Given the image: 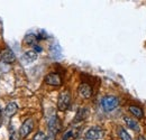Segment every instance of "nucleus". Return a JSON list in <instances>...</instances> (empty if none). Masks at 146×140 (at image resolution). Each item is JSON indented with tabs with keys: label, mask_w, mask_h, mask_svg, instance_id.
<instances>
[{
	"label": "nucleus",
	"mask_w": 146,
	"mask_h": 140,
	"mask_svg": "<svg viewBox=\"0 0 146 140\" xmlns=\"http://www.w3.org/2000/svg\"><path fill=\"white\" fill-rule=\"evenodd\" d=\"M10 140H19L18 136H17V133H16L15 131H13V133H11V136H10Z\"/></svg>",
	"instance_id": "nucleus-18"
},
{
	"label": "nucleus",
	"mask_w": 146,
	"mask_h": 140,
	"mask_svg": "<svg viewBox=\"0 0 146 140\" xmlns=\"http://www.w3.org/2000/svg\"><path fill=\"white\" fill-rule=\"evenodd\" d=\"M71 104V95L68 91H63L60 93L57 99V109L60 111H66Z\"/></svg>",
	"instance_id": "nucleus-1"
},
{
	"label": "nucleus",
	"mask_w": 146,
	"mask_h": 140,
	"mask_svg": "<svg viewBox=\"0 0 146 140\" xmlns=\"http://www.w3.org/2000/svg\"><path fill=\"white\" fill-rule=\"evenodd\" d=\"M34 51L36 53H40L43 51V48H42L40 46H38V45H34Z\"/></svg>",
	"instance_id": "nucleus-19"
},
{
	"label": "nucleus",
	"mask_w": 146,
	"mask_h": 140,
	"mask_svg": "<svg viewBox=\"0 0 146 140\" xmlns=\"http://www.w3.org/2000/svg\"><path fill=\"white\" fill-rule=\"evenodd\" d=\"M79 93L82 98L89 99L92 95V88L88 83H81L79 87Z\"/></svg>",
	"instance_id": "nucleus-8"
},
{
	"label": "nucleus",
	"mask_w": 146,
	"mask_h": 140,
	"mask_svg": "<svg viewBox=\"0 0 146 140\" xmlns=\"http://www.w3.org/2000/svg\"><path fill=\"white\" fill-rule=\"evenodd\" d=\"M1 124H2V121H1V117H0V127H1Z\"/></svg>",
	"instance_id": "nucleus-22"
},
{
	"label": "nucleus",
	"mask_w": 146,
	"mask_h": 140,
	"mask_svg": "<svg viewBox=\"0 0 146 140\" xmlns=\"http://www.w3.org/2000/svg\"><path fill=\"white\" fill-rule=\"evenodd\" d=\"M119 105V100L116 98V96H112V95H106L102 98L101 100V106L105 111L109 112L112 111L113 109H116L117 106Z\"/></svg>",
	"instance_id": "nucleus-2"
},
{
	"label": "nucleus",
	"mask_w": 146,
	"mask_h": 140,
	"mask_svg": "<svg viewBox=\"0 0 146 140\" xmlns=\"http://www.w3.org/2000/svg\"><path fill=\"white\" fill-rule=\"evenodd\" d=\"M79 133V129H69L62 137V140H72Z\"/></svg>",
	"instance_id": "nucleus-11"
},
{
	"label": "nucleus",
	"mask_w": 146,
	"mask_h": 140,
	"mask_svg": "<svg viewBox=\"0 0 146 140\" xmlns=\"http://www.w3.org/2000/svg\"><path fill=\"white\" fill-rule=\"evenodd\" d=\"M104 136V131L98 128V127H94V128H90L87 132H86V138H89L91 140H98L100 138H102Z\"/></svg>",
	"instance_id": "nucleus-7"
},
{
	"label": "nucleus",
	"mask_w": 146,
	"mask_h": 140,
	"mask_svg": "<svg viewBox=\"0 0 146 140\" xmlns=\"http://www.w3.org/2000/svg\"><path fill=\"white\" fill-rule=\"evenodd\" d=\"M16 61V55L9 48L3 50L0 53V62L1 63H6V64H11Z\"/></svg>",
	"instance_id": "nucleus-4"
},
{
	"label": "nucleus",
	"mask_w": 146,
	"mask_h": 140,
	"mask_svg": "<svg viewBox=\"0 0 146 140\" xmlns=\"http://www.w3.org/2000/svg\"><path fill=\"white\" fill-rule=\"evenodd\" d=\"M36 58H37V53L35 51H28V52L25 53V55H24V59L27 63H32V62L36 61Z\"/></svg>",
	"instance_id": "nucleus-12"
},
{
	"label": "nucleus",
	"mask_w": 146,
	"mask_h": 140,
	"mask_svg": "<svg viewBox=\"0 0 146 140\" xmlns=\"http://www.w3.org/2000/svg\"><path fill=\"white\" fill-rule=\"evenodd\" d=\"M124 119H125V122H126V124L128 125L129 129L134 130L135 132H139L141 131V125H139V123L137 122L136 120H133L131 118H128V117H125Z\"/></svg>",
	"instance_id": "nucleus-9"
},
{
	"label": "nucleus",
	"mask_w": 146,
	"mask_h": 140,
	"mask_svg": "<svg viewBox=\"0 0 146 140\" xmlns=\"http://www.w3.org/2000/svg\"><path fill=\"white\" fill-rule=\"evenodd\" d=\"M129 111H130V113H131L133 116H135L136 118H142V117H143V111H142V109L138 108V106L130 105V106H129Z\"/></svg>",
	"instance_id": "nucleus-13"
},
{
	"label": "nucleus",
	"mask_w": 146,
	"mask_h": 140,
	"mask_svg": "<svg viewBox=\"0 0 146 140\" xmlns=\"http://www.w3.org/2000/svg\"><path fill=\"white\" fill-rule=\"evenodd\" d=\"M33 128H34V121H33V119L25 120V122L21 124V127L19 129V136H20V138H26L32 132Z\"/></svg>",
	"instance_id": "nucleus-3"
},
{
	"label": "nucleus",
	"mask_w": 146,
	"mask_h": 140,
	"mask_svg": "<svg viewBox=\"0 0 146 140\" xmlns=\"http://www.w3.org/2000/svg\"><path fill=\"white\" fill-rule=\"evenodd\" d=\"M17 110H18V105L15 102H9L6 106V109H5V114L7 117H13L17 112Z\"/></svg>",
	"instance_id": "nucleus-10"
},
{
	"label": "nucleus",
	"mask_w": 146,
	"mask_h": 140,
	"mask_svg": "<svg viewBox=\"0 0 146 140\" xmlns=\"http://www.w3.org/2000/svg\"><path fill=\"white\" fill-rule=\"evenodd\" d=\"M79 140H91V139H89V138H81V139Z\"/></svg>",
	"instance_id": "nucleus-21"
},
{
	"label": "nucleus",
	"mask_w": 146,
	"mask_h": 140,
	"mask_svg": "<svg viewBox=\"0 0 146 140\" xmlns=\"http://www.w3.org/2000/svg\"><path fill=\"white\" fill-rule=\"evenodd\" d=\"M37 40H38V37H36L34 34H28L25 37V39H24V42L27 45H35V43H36Z\"/></svg>",
	"instance_id": "nucleus-15"
},
{
	"label": "nucleus",
	"mask_w": 146,
	"mask_h": 140,
	"mask_svg": "<svg viewBox=\"0 0 146 140\" xmlns=\"http://www.w3.org/2000/svg\"><path fill=\"white\" fill-rule=\"evenodd\" d=\"M137 140H146V139L144 138V137H139V138H138Z\"/></svg>",
	"instance_id": "nucleus-20"
},
{
	"label": "nucleus",
	"mask_w": 146,
	"mask_h": 140,
	"mask_svg": "<svg viewBox=\"0 0 146 140\" xmlns=\"http://www.w3.org/2000/svg\"><path fill=\"white\" fill-rule=\"evenodd\" d=\"M60 127H61V125H60L58 118L54 114V116L51 117V119L48 120V131H50V133H51L52 137H54L55 135L58 132Z\"/></svg>",
	"instance_id": "nucleus-6"
},
{
	"label": "nucleus",
	"mask_w": 146,
	"mask_h": 140,
	"mask_svg": "<svg viewBox=\"0 0 146 140\" xmlns=\"http://www.w3.org/2000/svg\"><path fill=\"white\" fill-rule=\"evenodd\" d=\"M33 140H47V138H46V136H45L44 132L39 131V132H37L36 135L34 136V139Z\"/></svg>",
	"instance_id": "nucleus-17"
},
{
	"label": "nucleus",
	"mask_w": 146,
	"mask_h": 140,
	"mask_svg": "<svg viewBox=\"0 0 146 140\" xmlns=\"http://www.w3.org/2000/svg\"><path fill=\"white\" fill-rule=\"evenodd\" d=\"M118 135H119V138H120L121 140H131L130 135L128 133L124 128H119V130H118Z\"/></svg>",
	"instance_id": "nucleus-16"
},
{
	"label": "nucleus",
	"mask_w": 146,
	"mask_h": 140,
	"mask_svg": "<svg viewBox=\"0 0 146 140\" xmlns=\"http://www.w3.org/2000/svg\"><path fill=\"white\" fill-rule=\"evenodd\" d=\"M88 116V110L87 109H80L79 110V112H78V114H76V117L74 118V121L76 122V121H82V120H84V118Z\"/></svg>",
	"instance_id": "nucleus-14"
},
{
	"label": "nucleus",
	"mask_w": 146,
	"mask_h": 140,
	"mask_svg": "<svg viewBox=\"0 0 146 140\" xmlns=\"http://www.w3.org/2000/svg\"><path fill=\"white\" fill-rule=\"evenodd\" d=\"M45 83L52 87H60L62 84V79L57 73H50L45 77Z\"/></svg>",
	"instance_id": "nucleus-5"
}]
</instances>
